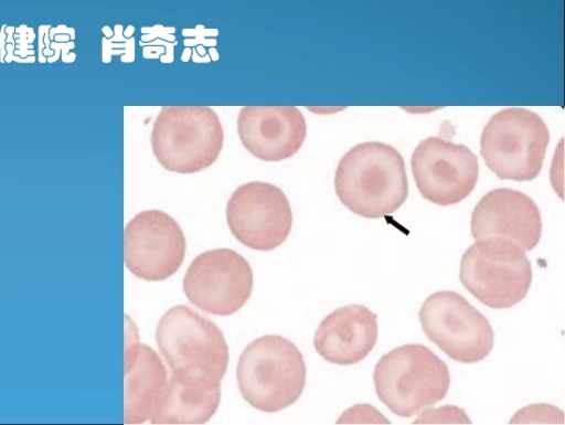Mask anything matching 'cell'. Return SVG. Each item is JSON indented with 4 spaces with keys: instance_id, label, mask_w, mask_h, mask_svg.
<instances>
[{
    "instance_id": "8fae6325",
    "label": "cell",
    "mask_w": 565,
    "mask_h": 425,
    "mask_svg": "<svg viewBox=\"0 0 565 425\" xmlns=\"http://www.w3.org/2000/svg\"><path fill=\"white\" fill-rule=\"evenodd\" d=\"M411 163L420 194L436 205L461 203L477 188L480 170L477 156L467 146L441 136L422 141Z\"/></svg>"
},
{
    "instance_id": "30bf717a",
    "label": "cell",
    "mask_w": 565,
    "mask_h": 425,
    "mask_svg": "<svg viewBox=\"0 0 565 425\" xmlns=\"http://www.w3.org/2000/svg\"><path fill=\"white\" fill-rule=\"evenodd\" d=\"M249 263L233 249L209 251L195 257L183 278V293L194 307L216 316H231L253 294Z\"/></svg>"
},
{
    "instance_id": "ac0fdd59",
    "label": "cell",
    "mask_w": 565,
    "mask_h": 425,
    "mask_svg": "<svg viewBox=\"0 0 565 425\" xmlns=\"http://www.w3.org/2000/svg\"><path fill=\"white\" fill-rule=\"evenodd\" d=\"M461 408H456L454 406L441 407L439 410H431L429 414H424L420 418L415 422L418 423H468L470 421L468 417H455L454 414L460 412Z\"/></svg>"
},
{
    "instance_id": "3957f363",
    "label": "cell",
    "mask_w": 565,
    "mask_h": 425,
    "mask_svg": "<svg viewBox=\"0 0 565 425\" xmlns=\"http://www.w3.org/2000/svg\"><path fill=\"white\" fill-rule=\"evenodd\" d=\"M150 144L163 169L193 174L218 160L224 129L209 106H163L152 125Z\"/></svg>"
},
{
    "instance_id": "52a82bcc",
    "label": "cell",
    "mask_w": 565,
    "mask_h": 425,
    "mask_svg": "<svg viewBox=\"0 0 565 425\" xmlns=\"http://www.w3.org/2000/svg\"><path fill=\"white\" fill-rule=\"evenodd\" d=\"M419 318L427 339L457 362L477 363L493 351L490 321L461 295L434 294L423 304Z\"/></svg>"
},
{
    "instance_id": "9a60e30c",
    "label": "cell",
    "mask_w": 565,
    "mask_h": 425,
    "mask_svg": "<svg viewBox=\"0 0 565 425\" xmlns=\"http://www.w3.org/2000/svg\"><path fill=\"white\" fill-rule=\"evenodd\" d=\"M377 338V316L369 308L349 306L333 311L320 323L315 348L328 362L350 366L372 353Z\"/></svg>"
},
{
    "instance_id": "e0dca14e",
    "label": "cell",
    "mask_w": 565,
    "mask_h": 425,
    "mask_svg": "<svg viewBox=\"0 0 565 425\" xmlns=\"http://www.w3.org/2000/svg\"><path fill=\"white\" fill-rule=\"evenodd\" d=\"M167 387V371L154 349L141 343L126 351V424L151 419Z\"/></svg>"
},
{
    "instance_id": "d6986e66",
    "label": "cell",
    "mask_w": 565,
    "mask_h": 425,
    "mask_svg": "<svg viewBox=\"0 0 565 425\" xmlns=\"http://www.w3.org/2000/svg\"><path fill=\"white\" fill-rule=\"evenodd\" d=\"M308 110L316 115L329 116L344 111L345 108H339V106H309Z\"/></svg>"
},
{
    "instance_id": "4fadbf2b",
    "label": "cell",
    "mask_w": 565,
    "mask_h": 425,
    "mask_svg": "<svg viewBox=\"0 0 565 425\" xmlns=\"http://www.w3.org/2000/svg\"><path fill=\"white\" fill-rule=\"evenodd\" d=\"M244 148L258 160L279 162L295 157L308 136V124L296 106H246L237 118Z\"/></svg>"
},
{
    "instance_id": "ffe728a7",
    "label": "cell",
    "mask_w": 565,
    "mask_h": 425,
    "mask_svg": "<svg viewBox=\"0 0 565 425\" xmlns=\"http://www.w3.org/2000/svg\"><path fill=\"white\" fill-rule=\"evenodd\" d=\"M440 108H430V106H426V108H403V110L409 113V114H416V115H422V114H430V113H434V111H437L439 110Z\"/></svg>"
},
{
    "instance_id": "5bb4252c",
    "label": "cell",
    "mask_w": 565,
    "mask_h": 425,
    "mask_svg": "<svg viewBox=\"0 0 565 425\" xmlns=\"http://www.w3.org/2000/svg\"><path fill=\"white\" fill-rule=\"evenodd\" d=\"M542 232L541 211L523 192L493 190L472 211L471 234L477 240L502 237L530 252L537 247Z\"/></svg>"
},
{
    "instance_id": "8992f818",
    "label": "cell",
    "mask_w": 565,
    "mask_h": 425,
    "mask_svg": "<svg viewBox=\"0 0 565 425\" xmlns=\"http://www.w3.org/2000/svg\"><path fill=\"white\" fill-rule=\"evenodd\" d=\"M460 279L486 307L509 309L527 296L532 267L525 252L514 242L482 238L463 254Z\"/></svg>"
},
{
    "instance_id": "9c48e42d",
    "label": "cell",
    "mask_w": 565,
    "mask_h": 425,
    "mask_svg": "<svg viewBox=\"0 0 565 425\" xmlns=\"http://www.w3.org/2000/svg\"><path fill=\"white\" fill-rule=\"evenodd\" d=\"M226 221L244 246L269 252L280 247L291 234L294 214L280 188L253 181L233 193L226 206Z\"/></svg>"
},
{
    "instance_id": "277c9868",
    "label": "cell",
    "mask_w": 565,
    "mask_h": 425,
    "mask_svg": "<svg viewBox=\"0 0 565 425\" xmlns=\"http://www.w3.org/2000/svg\"><path fill=\"white\" fill-rule=\"evenodd\" d=\"M374 384L380 401L393 414L412 417L447 397L450 373L429 348L406 344L379 361Z\"/></svg>"
},
{
    "instance_id": "ba28073f",
    "label": "cell",
    "mask_w": 565,
    "mask_h": 425,
    "mask_svg": "<svg viewBox=\"0 0 565 425\" xmlns=\"http://www.w3.org/2000/svg\"><path fill=\"white\" fill-rule=\"evenodd\" d=\"M160 352L171 372H192L223 379L228 348L222 330L183 306L168 310L157 329Z\"/></svg>"
},
{
    "instance_id": "2e32d148",
    "label": "cell",
    "mask_w": 565,
    "mask_h": 425,
    "mask_svg": "<svg viewBox=\"0 0 565 425\" xmlns=\"http://www.w3.org/2000/svg\"><path fill=\"white\" fill-rule=\"evenodd\" d=\"M222 379L192 372H172L163 397L151 417L154 425L205 424L221 404Z\"/></svg>"
},
{
    "instance_id": "5b68a950",
    "label": "cell",
    "mask_w": 565,
    "mask_h": 425,
    "mask_svg": "<svg viewBox=\"0 0 565 425\" xmlns=\"http://www.w3.org/2000/svg\"><path fill=\"white\" fill-rule=\"evenodd\" d=\"M550 131L543 118L525 108L495 114L481 135V157L502 180L531 181L543 169Z\"/></svg>"
},
{
    "instance_id": "7a4b0ae2",
    "label": "cell",
    "mask_w": 565,
    "mask_h": 425,
    "mask_svg": "<svg viewBox=\"0 0 565 425\" xmlns=\"http://www.w3.org/2000/svg\"><path fill=\"white\" fill-rule=\"evenodd\" d=\"M237 383L244 401L264 413L294 405L307 385V364L297 346L278 336L252 342L239 358Z\"/></svg>"
},
{
    "instance_id": "7c38bea8",
    "label": "cell",
    "mask_w": 565,
    "mask_h": 425,
    "mask_svg": "<svg viewBox=\"0 0 565 425\" xmlns=\"http://www.w3.org/2000/svg\"><path fill=\"white\" fill-rule=\"evenodd\" d=\"M185 235L163 211H142L126 227L125 262L137 278L148 281L171 278L185 261Z\"/></svg>"
},
{
    "instance_id": "6da1fadb",
    "label": "cell",
    "mask_w": 565,
    "mask_h": 425,
    "mask_svg": "<svg viewBox=\"0 0 565 425\" xmlns=\"http://www.w3.org/2000/svg\"><path fill=\"white\" fill-rule=\"evenodd\" d=\"M334 190L341 203L355 215L373 220L391 216L408 196L401 151L383 142L351 148L335 171Z\"/></svg>"
}]
</instances>
